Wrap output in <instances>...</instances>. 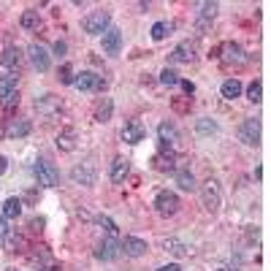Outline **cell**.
<instances>
[{
	"instance_id": "ffe728a7",
	"label": "cell",
	"mask_w": 271,
	"mask_h": 271,
	"mask_svg": "<svg viewBox=\"0 0 271 271\" xmlns=\"http://www.w3.org/2000/svg\"><path fill=\"white\" fill-rule=\"evenodd\" d=\"M76 141H79V136H76L73 128H65V130L57 133V149H60V152H73Z\"/></svg>"
},
{
	"instance_id": "30bf717a",
	"label": "cell",
	"mask_w": 271,
	"mask_h": 271,
	"mask_svg": "<svg viewBox=\"0 0 271 271\" xmlns=\"http://www.w3.org/2000/svg\"><path fill=\"white\" fill-rule=\"evenodd\" d=\"M120 253H122V249H120L117 236H106L101 244L95 247V258H98V260H114Z\"/></svg>"
},
{
	"instance_id": "7bdbcfd3",
	"label": "cell",
	"mask_w": 271,
	"mask_h": 271,
	"mask_svg": "<svg viewBox=\"0 0 271 271\" xmlns=\"http://www.w3.org/2000/svg\"><path fill=\"white\" fill-rule=\"evenodd\" d=\"M6 171H8V160L3 158V154H0V177H3Z\"/></svg>"
},
{
	"instance_id": "52a82bcc",
	"label": "cell",
	"mask_w": 271,
	"mask_h": 271,
	"mask_svg": "<svg viewBox=\"0 0 271 271\" xmlns=\"http://www.w3.org/2000/svg\"><path fill=\"white\" fill-rule=\"evenodd\" d=\"M60 109H63V101L57 98V95H52V92L35 98V111L44 114V117H54V114H60Z\"/></svg>"
},
{
	"instance_id": "6da1fadb",
	"label": "cell",
	"mask_w": 271,
	"mask_h": 271,
	"mask_svg": "<svg viewBox=\"0 0 271 271\" xmlns=\"http://www.w3.org/2000/svg\"><path fill=\"white\" fill-rule=\"evenodd\" d=\"M109 25H111V14L106 11H92V14H87L82 19V27H84V33L87 35H103L106 30H109Z\"/></svg>"
},
{
	"instance_id": "f1b7e54d",
	"label": "cell",
	"mask_w": 271,
	"mask_h": 271,
	"mask_svg": "<svg viewBox=\"0 0 271 271\" xmlns=\"http://www.w3.org/2000/svg\"><path fill=\"white\" fill-rule=\"evenodd\" d=\"M196 133H198V136H215V133H217V122L209 120V117H203V120L196 122Z\"/></svg>"
},
{
	"instance_id": "9a60e30c",
	"label": "cell",
	"mask_w": 271,
	"mask_h": 271,
	"mask_svg": "<svg viewBox=\"0 0 271 271\" xmlns=\"http://www.w3.org/2000/svg\"><path fill=\"white\" fill-rule=\"evenodd\" d=\"M144 136H147V130H144V125L136 122V120L122 128V141L125 144H139V141H144Z\"/></svg>"
},
{
	"instance_id": "2e32d148",
	"label": "cell",
	"mask_w": 271,
	"mask_h": 271,
	"mask_svg": "<svg viewBox=\"0 0 271 271\" xmlns=\"http://www.w3.org/2000/svg\"><path fill=\"white\" fill-rule=\"evenodd\" d=\"M171 60L173 63H192V60H196V44H192V41H182L177 49L171 52Z\"/></svg>"
},
{
	"instance_id": "4dcf8cb0",
	"label": "cell",
	"mask_w": 271,
	"mask_h": 271,
	"mask_svg": "<svg viewBox=\"0 0 271 271\" xmlns=\"http://www.w3.org/2000/svg\"><path fill=\"white\" fill-rule=\"evenodd\" d=\"M95 225H98V228H103L109 236H114V234L120 230V228H117V222H114L111 217H106V215H98V217H95Z\"/></svg>"
},
{
	"instance_id": "603a6c76",
	"label": "cell",
	"mask_w": 271,
	"mask_h": 271,
	"mask_svg": "<svg viewBox=\"0 0 271 271\" xmlns=\"http://www.w3.org/2000/svg\"><path fill=\"white\" fill-rule=\"evenodd\" d=\"M111 114H114V101L111 98H103L98 106H95V122H109L111 120Z\"/></svg>"
},
{
	"instance_id": "f546056e",
	"label": "cell",
	"mask_w": 271,
	"mask_h": 271,
	"mask_svg": "<svg viewBox=\"0 0 271 271\" xmlns=\"http://www.w3.org/2000/svg\"><path fill=\"white\" fill-rule=\"evenodd\" d=\"M19 25H22L25 30H35V27L41 25V16H38V11H33V8H30V11H25V14H22Z\"/></svg>"
},
{
	"instance_id": "277c9868",
	"label": "cell",
	"mask_w": 271,
	"mask_h": 271,
	"mask_svg": "<svg viewBox=\"0 0 271 271\" xmlns=\"http://www.w3.org/2000/svg\"><path fill=\"white\" fill-rule=\"evenodd\" d=\"M154 209H158V215H163V217H173L179 211V196L177 192H168V190L158 192V198H154Z\"/></svg>"
},
{
	"instance_id": "44dd1931",
	"label": "cell",
	"mask_w": 271,
	"mask_h": 271,
	"mask_svg": "<svg viewBox=\"0 0 271 271\" xmlns=\"http://www.w3.org/2000/svg\"><path fill=\"white\" fill-rule=\"evenodd\" d=\"M128 173H130V163L125 160V158H117V160L111 163V173H109V177H111L114 185H122V182L128 179Z\"/></svg>"
},
{
	"instance_id": "d590c367",
	"label": "cell",
	"mask_w": 271,
	"mask_h": 271,
	"mask_svg": "<svg viewBox=\"0 0 271 271\" xmlns=\"http://www.w3.org/2000/svg\"><path fill=\"white\" fill-rule=\"evenodd\" d=\"M19 103V90H14V92H8V95H0V106L8 111V109H14V106Z\"/></svg>"
},
{
	"instance_id": "ee69618b",
	"label": "cell",
	"mask_w": 271,
	"mask_h": 271,
	"mask_svg": "<svg viewBox=\"0 0 271 271\" xmlns=\"http://www.w3.org/2000/svg\"><path fill=\"white\" fill-rule=\"evenodd\" d=\"M217 271H228V268H217Z\"/></svg>"
},
{
	"instance_id": "60d3db41",
	"label": "cell",
	"mask_w": 271,
	"mask_h": 271,
	"mask_svg": "<svg viewBox=\"0 0 271 271\" xmlns=\"http://www.w3.org/2000/svg\"><path fill=\"white\" fill-rule=\"evenodd\" d=\"M158 271H182V266L179 263H168V266H160Z\"/></svg>"
},
{
	"instance_id": "f6af8a7d",
	"label": "cell",
	"mask_w": 271,
	"mask_h": 271,
	"mask_svg": "<svg viewBox=\"0 0 271 271\" xmlns=\"http://www.w3.org/2000/svg\"><path fill=\"white\" fill-rule=\"evenodd\" d=\"M6 271H16V268H6Z\"/></svg>"
},
{
	"instance_id": "7402d4cb",
	"label": "cell",
	"mask_w": 271,
	"mask_h": 271,
	"mask_svg": "<svg viewBox=\"0 0 271 271\" xmlns=\"http://www.w3.org/2000/svg\"><path fill=\"white\" fill-rule=\"evenodd\" d=\"M0 241H3L6 253H22V249H25V239H22V234H16V230H11V228H8V234L0 239Z\"/></svg>"
},
{
	"instance_id": "7a4b0ae2",
	"label": "cell",
	"mask_w": 271,
	"mask_h": 271,
	"mask_svg": "<svg viewBox=\"0 0 271 271\" xmlns=\"http://www.w3.org/2000/svg\"><path fill=\"white\" fill-rule=\"evenodd\" d=\"M35 179H38V185H44V187H57L60 185V171L54 168V163L49 160H35Z\"/></svg>"
},
{
	"instance_id": "4316f807",
	"label": "cell",
	"mask_w": 271,
	"mask_h": 271,
	"mask_svg": "<svg viewBox=\"0 0 271 271\" xmlns=\"http://www.w3.org/2000/svg\"><path fill=\"white\" fill-rule=\"evenodd\" d=\"M177 185H179V190L192 192V190H196V177H192L187 168H182V171H177Z\"/></svg>"
},
{
	"instance_id": "d6986e66",
	"label": "cell",
	"mask_w": 271,
	"mask_h": 271,
	"mask_svg": "<svg viewBox=\"0 0 271 271\" xmlns=\"http://www.w3.org/2000/svg\"><path fill=\"white\" fill-rule=\"evenodd\" d=\"M198 8H201V11H198V27H201V30H206V27L215 22L220 6H217V3H201Z\"/></svg>"
},
{
	"instance_id": "8992f818",
	"label": "cell",
	"mask_w": 271,
	"mask_h": 271,
	"mask_svg": "<svg viewBox=\"0 0 271 271\" xmlns=\"http://www.w3.org/2000/svg\"><path fill=\"white\" fill-rule=\"evenodd\" d=\"M220 57H222V63H228V65H244L247 63V54L244 49L236 44V41H225L220 46Z\"/></svg>"
},
{
	"instance_id": "cb8c5ba5",
	"label": "cell",
	"mask_w": 271,
	"mask_h": 271,
	"mask_svg": "<svg viewBox=\"0 0 271 271\" xmlns=\"http://www.w3.org/2000/svg\"><path fill=\"white\" fill-rule=\"evenodd\" d=\"M19 215H22V198H16V196L6 198L3 201V217L6 220H16Z\"/></svg>"
},
{
	"instance_id": "d4e9b609",
	"label": "cell",
	"mask_w": 271,
	"mask_h": 271,
	"mask_svg": "<svg viewBox=\"0 0 271 271\" xmlns=\"http://www.w3.org/2000/svg\"><path fill=\"white\" fill-rule=\"evenodd\" d=\"M154 168H158V171H173V168H177V158H173V152L163 149L158 158H154Z\"/></svg>"
},
{
	"instance_id": "1f68e13d",
	"label": "cell",
	"mask_w": 271,
	"mask_h": 271,
	"mask_svg": "<svg viewBox=\"0 0 271 271\" xmlns=\"http://www.w3.org/2000/svg\"><path fill=\"white\" fill-rule=\"evenodd\" d=\"M171 30H173L171 22H154L152 25V38H154V41H163V38H166Z\"/></svg>"
},
{
	"instance_id": "7c38bea8",
	"label": "cell",
	"mask_w": 271,
	"mask_h": 271,
	"mask_svg": "<svg viewBox=\"0 0 271 271\" xmlns=\"http://www.w3.org/2000/svg\"><path fill=\"white\" fill-rule=\"evenodd\" d=\"M158 139H160V147H163V149L177 147V144H179V130H177V125L160 122V125H158Z\"/></svg>"
},
{
	"instance_id": "e0dca14e",
	"label": "cell",
	"mask_w": 271,
	"mask_h": 271,
	"mask_svg": "<svg viewBox=\"0 0 271 271\" xmlns=\"http://www.w3.org/2000/svg\"><path fill=\"white\" fill-rule=\"evenodd\" d=\"M95 168L92 166H76L73 171H71V179L76 182V185H84V187H90V185H95Z\"/></svg>"
},
{
	"instance_id": "ba28073f",
	"label": "cell",
	"mask_w": 271,
	"mask_h": 271,
	"mask_svg": "<svg viewBox=\"0 0 271 271\" xmlns=\"http://www.w3.org/2000/svg\"><path fill=\"white\" fill-rule=\"evenodd\" d=\"M239 141H244L247 147H258V144H260V122L258 120H244V122H241Z\"/></svg>"
},
{
	"instance_id": "b9f144b4",
	"label": "cell",
	"mask_w": 271,
	"mask_h": 271,
	"mask_svg": "<svg viewBox=\"0 0 271 271\" xmlns=\"http://www.w3.org/2000/svg\"><path fill=\"white\" fill-rule=\"evenodd\" d=\"M6 234H8V225H6V217L0 215V239H3Z\"/></svg>"
},
{
	"instance_id": "5b68a950",
	"label": "cell",
	"mask_w": 271,
	"mask_h": 271,
	"mask_svg": "<svg viewBox=\"0 0 271 271\" xmlns=\"http://www.w3.org/2000/svg\"><path fill=\"white\" fill-rule=\"evenodd\" d=\"M76 87H79L82 92H101L103 87H106V79L103 76H98L95 71H82L79 76H76Z\"/></svg>"
},
{
	"instance_id": "836d02e7",
	"label": "cell",
	"mask_w": 271,
	"mask_h": 271,
	"mask_svg": "<svg viewBox=\"0 0 271 271\" xmlns=\"http://www.w3.org/2000/svg\"><path fill=\"white\" fill-rule=\"evenodd\" d=\"M160 84H166V87L179 84V73L173 71V68H163V71H160Z\"/></svg>"
},
{
	"instance_id": "4fadbf2b",
	"label": "cell",
	"mask_w": 271,
	"mask_h": 271,
	"mask_svg": "<svg viewBox=\"0 0 271 271\" xmlns=\"http://www.w3.org/2000/svg\"><path fill=\"white\" fill-rule=\"evenodd\" d=\"M120 249L128 258H141L144 253H147V241L136 239V236H125V241H120Z\"/></svg>"
},
{
	"instance_id": "ac0fdd59",
	"label": "cell",
	"mask_w": 271,
	"mask_h": 271,
	"mask_svg": "<svg viewBox=\"0 0 271 271\" xmlns=\"http://www.w3.org/2000/svg\"><path fill=\"white\" fill-rule=\"evenodd\" d=\"M19 63H22V52H19L16 46H6L3 54H0V65H3L6 71H16Z\"/></svg>"
},
{
	"instance_id": "9c48e42d",
	"label": "cell",
	"mask_w": 271,
	"mask_h": 271,
	"mask_svg": "<svg viewBox=\"0 0 271 271\" xmlns=\"http://www.w3.org/2000/svg\"><path fill=\"white\" fill-rule=\"evenodd\" d=\"M101 38H103V52L106 54L117 57L122 52V30H120V27H109Z\"/></svg>"
},
{
	"instance_id": "8fae6325",
	"label": "cell",
	"mask_w": 271,
	"mask_h": 271,
	"mask_svg": "<svg viewBox=\"0 0 271 271\" xmlns=\"http://www.w3.org/2000/svg\"><path fill=\"white\" fill-rule=\"evenodd\" d=\"M27 57H30V63H33V68H35V71H41V73H46V71H49L52 60H49V52H46L41 44H33L30 49H27Z\"/></svg>"
},
{
	"instance_id": "5bb4252c",
	"label": "cell",
	"mask_w": 271,
	"mask_h": 271,
	"mask_svg": "<svg viewBox=\"0 0 271 271\" xmlns=\"http://www.w3.org/2000/svg\"><path fill=\"white\" fill-rule=\"evenodd\" d=\"M30 130H33L30 120H8V125H6L3 133L8 136V139H25Z\"/></svg>"
},
{
	"instance_id": "8d00e7d4",
	"label": "cell",
	"mask_w": 271,
	"mask_h": 271,
	"mask_svg": "<svg viewBox=\"0 0 271 271\" xmlns=\"http://www.w3.org/2000/svg\"><path fill=\"white\" fill-rule=\"evenodd\" d=\"M60 82H63V84H73V82H76V73H73V68L68 65V63L60 68Z\"/></svg>"
},
{
	"instance_id": "e575fe53",
	"label": "cell",
	"mask_w": 271,
	"mask_h": 271,
	"mask_svg": "<svg viewBox=\"0 0 271 271\" xmlns=\"http://www.w3.org/2000/svg\"><path fill=\"white\" fill-rule=\"evenodd\" d=\"M260 95H263V84H260V82L255 79L253 84L247 87V98L253 101V103H260Z\"/></svg>"
},
{
	"instance_id": "484cf974",
	"label": "cell",
	"mask_w": 271,
	"mask_h": 271,
	"mask_svg": "<svg viewBox=\"0 0 271 271\" xmlns=\"http://www.w3.org/2000/svg\"><path fill=\"white\" fill-rule=\"evenodd\" d=\"M222 98L225 101H234V98H239L241 95V82L239 79H228V82H222Z\"/></svg>"
},
{
	"instance_id": "d6a6232c",
	"label": "cell",
	"mask_w": 271,
	"mask_h": 271,
	"mask_svg": "<svg viewBox=\"0 0 271 271\" xmlns=\"http://www.w3.org/2000/svg\"><path fill=\"white\" fill-rule=\"evenodd\" d=\"M14 90H19L16 76H0V95H8V92H14Z\"/></svg>"
},
{
	"instance_id": "ab89813d",
	"label": "cell",
	"mask_w": 271,
	"mask_h": 271,
	"mask_svg": "<svg viewBox=\"0 0 271 271\" xmlns=\"http://www.w3.org/2000/svg\"><path fill=\"white\" fill-rule=\"evenodd\" d=\"M65 49H68V46H65V41H57V44H54V54H57V57H60V54H65Z\"/></svg>"
},
{
	"instance_id": "83f0119b",
	"label": "cell",
	"mask_w": 271,
	"mask_h": 271,
	"mask_svg": "<svg viewBox=\"0 0 271 271\" xmlns=\"http://www.w3.org/2000/svg\"><path fill=\"white\" fill-rule=\"evenodd\" d=\"M163 247H166L171 255H177V258H182V255H190L187 244H185V241H179V239H166V241H163Z\"/></svg>"
},
{
	"instance_id": "3957f363",
	"label": "cell",
	"mask_w": 271,
	"mask_h": 271,
	"mask_svg": "<svg viewBox=\"0 0 271 271\" xmlns=\"http://www.w3.org/2000/svg\"><path fill=\"white\" fill-rule=\"evenodd\" d=\"M201 201H203V209L206 211H217L220 209V182L217 179H209V182H203V187H201Z\"/></svg>"
},
{
	"instance_id": "74e56055",
	"label": "cell",
	"mask_w": 271,
	"mask_h": 271,
	"mask_svg": "<svg viewBox=\"0 0 271 271\" xmlns=\"http://www.w3.org/2000/svg\"><path fill=\"white\" fill-rule=\"evenodd\" d=\"M179 87H182V90H185L187 95H192V92H196V84H192V82H187V79H179Z\"/></svg>"
},
{
	"instance_id": "f35d334b",
	"label": "cell",
	"mask_w": 271,
	"mask_h": 271,
	"mask_svg": "<svg viewBox=\"0 0 271 271\" xmlns=\"http://www.w3.org/2000/svg\"><path fill=\"white\" fill-rule=\"evenodd\" d=\"M44 222H46L44 217H33L30 220V230H44Z\"/></svg>"
}]
</instances>
